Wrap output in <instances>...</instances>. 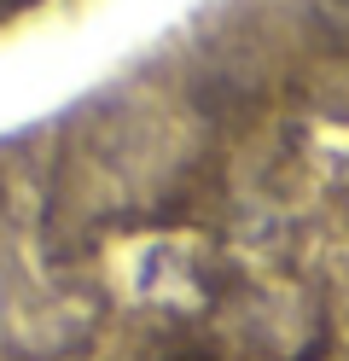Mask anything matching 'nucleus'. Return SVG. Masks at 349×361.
Masks as SVG:
<instances>
[{"mask_svg":"<svg viewBox=\"0 0 349 361\" xmlns=\"http://www.w3.org/2000/svg\"><path fill=\"white\" fill-rule=\"evenodd\" d=\"M0 6H30V0H0Z\"/></svg>","mask_w":349,"mask_h":361,"instance_id":"nucleus-1","label":"nucleus"}]
</instances>
